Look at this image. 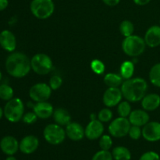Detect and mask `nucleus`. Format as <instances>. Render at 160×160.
Segmentation results:
<instances>
[{
    "label": "nucleus",
    "instance_id": "27",
    "mask_svg": "<svg viewBox=\"0 0 160 160\" xmlns=\"http://www.w3.org/2000/svg\"><path fill=\"white\" fill-rule=\"evenodd\" d=\"M134 31V27L132 22L128 20L121 22L120 25V31L122 35L124 36V38L132 35Z\"/></svg>",
    "mask_w": 160,
    "mask_h": 160
},
{
    "label": "nucleus",
    "instance_id": "28",
    "mask_svg": "<svg viewBox=\"0 0 160 160\" xmlns=\"http://www.w3.org/2000/svg\"><path fill=\"white\" fill-rule=\"evenodd\" d=\"M131 112V106L130 102H120L117 107V113L120 117H128Z\"/></svg>",
    "mask_w": 160,
    "mask_h": 160
},
{
    "label": "nucleus",
    "instance_id": "39",
    "mask_svg": "<svg viewBox=\"0 0 160 160\" xmlns=\"http://www.w3.org/2000/svg\"><path fill=\"white\" fill-rule=\"evenodd\" d=\"M133 1L138 6H145L148 4L152 0H133Z\"/></svg>",
    "mask_w": 160,
    "mask_h": 160
},
{
    "label": "nucleus",
    "instance_id": "41",
    "mask_svg": "<svg viewBox=\"0 0 160 160\" xmlns=\"http://www.w3.org/2000/svg\"><path fill=\"white\" fill-rule=\"evenodd\" d=\"M6 160H17V159L12 156H8V157L6 158Z\"/></svg>",
    "mask_w": 160,
    "mask_h": 160
},
{
    "label": "nucleus",
    "instance_id": "11",
    "mask_svg": "<svg viewBox=\"0 0 160 160\" xmlns=\"http://www.w3.org/2000/svg\"><path fill=\"white\" fill-rule=\"evenodd\" d=\"M142 136L149 142H156L160 140V123L151 121L147 123L142 128Z\"/></svg>",
    "mask_w": 160,
    "mask_h": 160
},
{
    "label": "nucleus",
    "instance_id": "42",
    "mask_svg": "<svg viewBox=\"0 0 160 160\" xmlns=\"http://www.w3.org/2000/svg\"><path fill=\"white\" fill-rule=\"evenodd\" d=\"M2 72L0 71V81H2Z\"/></svg>",
    "mask_w": 160,
    "mask_h": 160
},
{
    "label": "nucleus",
    "instance_id": "38",
    "mask_svg": "<svg viewBox=\"0 0 160 160\" xmlns=\"http://www.w3.org/2000/svg\"><path fill=\"white\" fill-rule=\"evenodd\" d=\"M9 6V0H0V12L5 10Z\"/></svg>",
    "mask_w": 160,
    "mask_h": 160
},
{
    "label": "nucleus",
    "instance_id": "5",
    "mask_svg": "<svg viewBox=\"0 0 160 160\" xmlns=\"http://www.w3.org/2000/svg\"><path fill=\"white\" fill-rule=\"evenodd\" d=\"M31 13L39 20L49 18L55 11V4L52 0H32L30 4Z\"/></svg>",
    "mask_w": 160,
    "mask_h": 160
},
{
    "label": "nucleus",
    "instance_id": "31",
    "mask_svg": "<svg viewBox=\"0 0 160 160\" xmlns=\"http://www.w3.org/2000/svg\"><path fill=\"white\" fill-rule=\"evenodd\" d=\"M97 118L102 123H107L112 119V112L108 108H104L99 111Z\"/></svg>",
    "mask_w": 160,
    "mask_h": 160
},
{
    "label": "nucleus",
    "instance_id": "19",
    "mask_svg": "<svg viewBox=\"0 0 160 160\" xmlns=\"http://www.w3.org/2000/svg\"><path fill=\"white\" fill-rule=\"evenodd\" d=\"M128 120L131 125L144 127L147 123L149 122L150 117L148 112L145 109H135L134 111H131V114L128 117Z\"/></svg>",
    "mask_w": 160,
    "mask_h": 160
},
{
    "label": "nucleus",
    "instance_id": "37",
    "mask_svg": "<svg viewBox=\"0 0 160 160\" xmlns=\"http://www.w3.org/2000/svg\"><path fill=\"white\" fill-rule=\"evenodd\" d=\"M102 2L108 6H116L120 3V0H102Z\"/></svg>",
    "mask_w": 160,
    "mask_h": 160
},
{
    "label": "nucleus",
    "instance_id": "20",
    "mask_svg": "<svg viewBox=\"0 0 160 160\" xmlns=\"http://www.w3.org/2000/svg\"><path fill=\"white\" fill-rule=\"evenodd\" d=\"M142 106L145 111H154L160 106V95L156 93L145 95L142 99Z\"/></svg>",
    "mask_w": 160,
    "mask_h": 160
},
{
    "label": "nucleus",
    "instance_id": "9",
    "mask_svg": "<svg viewBox=\"0 0 160 160\" xmlns=\"http://www.w3.org/2000/svg\"><path fill=\"white\" fill-rule=\"evenodd\" d=\"M52 95V88L49 84L45 83H37L34 84L29 90V96L36 102H46Z\"/></svg>",
    "mask_w": 160,
    "mask_h": 160
},
{
    "label": "nucleus",
    "instance_id": "34",
    "mask_svg": "<svg viewBox=\"0 0 160 160\" xmlns=\"http://www.w3.org/2000/svg\"><path fill=\"white\" fill-rule=\"evenodd\" d=\"M62 79L59 75H53L49 80V86L52 90H57L62 86Z\"/></svg>",
    "mask_w": 160,
    "mask_h": 160
},
{
    "label": "nucleus",
    "instance_id": "16",
    "mask_svg": "<svg viewBox=\"0 0 160 160\" xmlns=\"http://www.w3.org/2000/svg\"><path fill=\"white\" fill-rule=\"evenodd\" d=\"M145 44L150 48H156L160 45V26L154 25L147 30L144 37Z\"/></svg>",
    "mask_w": 160,
    "mask_h": 160
},
{
    "label": "nucleus",
    "instance_id": "29",
    "mask_svg": "<svg viewBox=\"0 0 160 160\" xmlns=\"http://www.w3.org/2000/svg\"><path fill=\"white\" fill-rule=\"evenodd\" d=\"M99 147L102 150H107L109 151L112 145V138L107 134H102L99 138V142H98Z\"/></svg>",
    "mask_w": 160,
    "mask_h": 160
},
{
    "label": "nucleus",
    "instance_id": "17",
    "mask_svg": "<svg viewBox=\"0 0 160 160\" xmlns=\"http://www.w3.org/2000/svg\"><path fill=\"white\" fill-rule=\"evenodd\" d=\"M66 134L72 141L78 142L82 140L85 136L84 129L80 123L77 122H70L66 126Z\"/></svg>",
    "mask_w": 160,
    "mask_h": 160
},
{
    "label": "nucleus",
    "instance_id": "13",
    "mask_svg": "<svg viewBox=\"0 0 160 160\" xmlns=\"http://www.w3.org/2000/svg\"><path fill=\"white\" fill-rule=\"evenodd\" d=\"M20 142L16 138L11 135H6L3 137L0 141V148L4 154L7 156H13L17 152Z\"/></svg>",
    "mask_w": 160,
    "mask_h": 160
},
{
    "label": "nucleus",
    "instance_id": "21",
    "mask_svg": "<svg viewBox=\"0 0 160 160\" xmlns=\"http://www.w3.org/2000/svg\"><path fill=\"white\" fill-rule=\"evenodd\" d=\"M52 117L55 122L60 126H67L71 122V116L70 112L63 108L54 109Z\"/></svg>",
    "mask_w": 160,
    "mask_h": 160
},
{
    "label": "nucleus",
    "instance_id": "36",
    "mask_svg": "<svg viewBox=\"0 0 160 160\" xmlns=\"http://www.w3.org/2000/svg\"><path fill=\"white\" fill-rule=\"evenodd\" d=\"M139 160H160V156L156 152L149 151L144 153Z\"/></svg>",
    "mask_w": 160,
    "mask_h": 160
},
{
    "label": "nucleus",
    "instance_id": "30",
    "mask_svg": "<svg viewBox=\"0 0 160 160\" xmlns=\"http://www.w3.org/2000/svg\"><path fill=\"white\" fill-rule=\"evenodd\" d=\"M91 69L96 74H102L106 70L105 64L99 59H94L91 62Z\"/></svg>",
    "mask_w": 160,
    "mask_h": 160
},
{
    "label": "nucleus",
    "instance_id": "33",
    "mask_svg": "<svg viewBox=\"0 0 160 160\" xmlns=\"http://www.w3.org/2000/svg\"><path fill=\"white\" fill-rule=\"evenodd\" d=\"M128 135L133 140H138L142 136V129L141 127L131 125L129 132H128Z\"/></svg>",
    "mask_w": 160,
    "mask_h": 160
},
{
    "label": "nucleus",
    "instance_id": "10",
    "mask_svg": "<svg viewBox=\"0 0 160 160\" xmlns=\"http://www.w3.org/2000/svg\"><path fill=\"white\" fill-rule=\"evenodd\" d=\"M123 94L118 88H108L102 96L103 103L107 107L111 108L117 106L121 102Z\"/></svg>",
    "mask_w": 160,
    "mask_h": 160
},
{
    "label": "nucleus",
    "instance_id": "40",
    "mask_svg": "<svg viewBox=\"0 0 160 160\" xmlns=\"http://www.w3.org/2000/svg\"><path fill=\"white\" fill-rule=\"evenodd\" d=\"M3 116H4V110L2 109V108L0 107V120L2 118Z\"/></svg>",
    "mask_w": 160,
    "mask_h": 160
},
{
    "label": "nucleus",
    "instance_id": "4",
    "mask_svg": "<svg viewBox=\"0 0 160 160\" xmlns=\"http://www.w3.org/2000/svg\"><path fill=\"white\" fill-rule=\"evenodd\" d=\"M4 110V117L10 123H17L22 120L24 114V104L20 98H12L6 102Z\"/></svg>",
    "mask_w": 160,
    "mask_h": 160
},
{
    "label": "nucleus",
    "instance_id": "8",
    "mask_svg": "<svg viewBox=\"0 0 160 160\" xmlns=\"http://www.w3.org/2000/svg\"><path fill=\"white\" fill-rule=\"evenodd\" d=\"M131 124L128 118L118 117L112 120L109 124V132L114 138H123L128 135Z\"/></svg>",
    "mask_w": 160,
    "mask_h": 160
},
{
    "label": "nucleus",
    "instance_id": "43",
    "mask_svg": "<svg viewBox=\"0 0 160 160\" xmlns=\"http://www.w3.org/2000/svg\"><path fill=\"white\" fill-rule=\"evenodd\" d=\"M159 23H160V20H159Z\"/></svg>",
    "mask_w": 160,
    "mask_h": 160
},
{
    "label": "nucleus",
    "instance_id": "32",
    "mask_svg": "<svg viewBox=\"0 0 160 160\" xmlns=\"http://www.w3.org/2000/svg\"><path fill=\"white\" fill-rule=\"evenodd\" d=\"M92 160H113V157L109 151L100 150L94 155Z\"/></svg>",
    "mask_w": 160,
    "mask_h": 160
},
{
    "label": "nucleus",
    "instance_id": "6",
    "mask_svg": "<svg viewBox=\"0 0 160 160\" xmlns=\"http://www.w3.org/2000/svg\"><path fill=\"white\" fill-rule=\"evenodd\" d=\"M31 69L38 75H46L51 72L53 63L52 59L45 53L35 54L31 59Z\"/></svg>",
    "mask_w": 160,
    "mask_h": 160
},
{
    "label": "nucleus",
    "instance_id": "14",
    "mask_svg": "<svg viewBox=\"0 0 160 160\" xmlns=\"http://www.w3.org/2000/svg\"><path fill=\"white\" fill-rule=\"evenodd\" d=\"M0 46L8 52H13L17 48V38L12 31L4 30L0 33Z\"/></svg>",
    "mask_w": 160,
    "mask_h": 160
},
{
    "label": "nucleus",
    "instance_id": "2",
    "mask_svg": "<svg viewBox=\"0 0 160 160\" xmlns=\"http://www.w3.org/2000/svg\"><path fill=\"white\" fill-rule=\"evenodd\" d=\"M123 97L130 102L142 101L148 91V83L142 78L125 80L121 84Z\"/></svg>",
    "mask_w": 160,
    "mask_h": 160
},
{
    "label": "nucleus",
    "instance_id": "12",
    "mask_svg": "<svg viewBox=\"0 0 160 160\" xmlns=\"http://www.w3.org/2000/svg\"><path fill=\"white\" fill-rule=\"evenodd\" d=\"M104 132V125L98 119L91 120L84 129L85 137L89 140H96L100 138Z\"/></svg>",
    "mask_w": 160,
    "mask_h": 160
},
{
    "label": "nucleus",
    "instance_id": "22",
    "mask_svg": "<svg viewBox=\"0 0 160 160\" xmlns=\"http://www.w3.org/2000/svg\"><path fill=\"white\" fill-rule=\"evenodd\" d=\"M123 79L121 75L115 73H109L104 77V83L108 88H118L123 84Z\"/></svg>",
    "mask_w": 160,
    "mask_h": 160
},
{
    "label": "nucleus",
    "instance_id": "18",
    "mask_svg": "<svg viewBox=\"0 0 160 160\" xmlns=\"http://www.w3.org/2000/svg\"><path fill=\"white\" fill-rule=\"evenodd\" d=\"M33 111L35 112L38 118L42 119V120H46L52 117L54 112V108L51 103L48 102H36L33 106Z\"/></svg>",
    "mask_w": 160,
    "mask_h": 160
},
{
    "label": "nucleus",
    "instance_id": "35",
    "mask_svg": "<svg viewBox=\"0 0 160 160\" xmlns=\"http://www.w3.org/2000/svg\"><path fill=\"white\" fill-rule=\"evenodd\" d=\"M38 120V117L35 114V112H28L23 114L22 120L26 124H33L35 123Z\"/></svg>",
    "mask_w": 160,
    "mask_h": 160
},
{
    "label": "nucleus",
    "instance_id": "1",
    "mask_svg": "<svg viewBox=\"0 0 160 160\" xmlns=\"http://www.w3.org/2000/svg\"><path fill=\"white\" fill-rule=\"evenodd\" d=\"M5 67L6 72L12 78H23L31 71V59L23 52H12L6 58Z\"/></svg>",
    "mask_w": 160,
    "mask_h": 160
},
{
    "label": "nucleus",
    "instance_id": "25",
    "mask_svg": "<svg viewBox=\"0 0 160 160\" xmlns=\"http://www.w3.org/2000/svg\"><path fill=\"white\" fill-rule=\"evenodd\" d=\"M150 82L154 86L160 88V62L153 66L149 71Z\"/></svg>",
    "mask_w": 160,
    "mask_h": 160
},
{
    "label": "nucleus",
    "instance_id": "26",
    "mask_svg": "<svg viewBox=\"0 0 160 160\" xmlns=\"http://www.w3.org/2000/svg\"><path fill=\"white\" fill-rule=\"evenodd\" d=\"M14 92L12 87L8 84H2L0 85V98L3 101H9L13 98Z\"/></svg>",
    "mask_w": 160,
    "mask_h": 160
},
{
    "label": "nucleus",
    "instance_id": "23",
    "mask_svg": "<svg viewBox=\"0 0 160 160\" xmlns=\"http://www.w3.org/2000/svg\"><path fill=\"white\" fill-rule=\"evenodd\" d=\"M112 157L115 160H131V153L128 148L117 146L112 149Z\"/></svg>",
    "mask_w": 160,
    "mask_h": 160
},
{
    "label": "nucleus",
    "instance_id": "7",
    "mask_svg": "<svg viewBox=\"0 0 160 160\" xmlns=\"http://www.w3.org/2000/svg\"><path fill=\"white\" fill-rule=\"evenodd\" d=\"M43 136L45 140L50 145H57L63 142L67 134L62 126L57 123H51L45 128Z\"/></svg>",
    "mask_w": 160,
    "mask_h": 160
},
{
    "label": "nucleus",
    "instance_id": "15",
    "mask_svg": "<svg viewBox=\"0 0 160 160\" xmlns=\"http://www.w3.org/2000/svg\"><path fill=\"white\" fill-rule=\"evenodd\" d=\"M39 145V141L36 136L27 135L21 139L19 145L20 152L23 154L29 155L34 152L38 149Z\"/></svg>",
    "mask_w": 160,
    "mask_h": 160
},
{
    "label": "nucleus",
    "instance_id": "3",
    "mask_svg": "<svg viewBox=\"0 0 160 160\" xmlns=\"http://www.w3.org/2000/svg\"><path fill=\"white\" fill-rule=\"evenodd\" d=\"M146 44L145 40L138 35L126 37L122 42V49L123 52L131 57H137L145 52Z\"/></svg>",
    "mask_w": 160,
    "mask_h": 160
},
{
    "label": "nucleus",
    "instance_id": "24",
    "mask_svg": "<svg viewBox=\"0 0 160 160\" xmlns=\"http://www.w3.org/2000/svg\"><path fill=\"white\" fill-rule=\"evenodd\" d=\"M120 75L125 80L132 78L134 72V65L131 61H124L120 66Z\"/></svg>",
    "mask_w": 160,
    "mask_h": 160
}]
</instances>
